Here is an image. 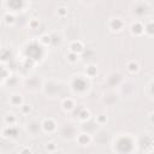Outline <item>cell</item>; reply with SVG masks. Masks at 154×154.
<instances>
[{"label":"cell","mask_w":154,"mask_h":154,"mask_svg":"<svg viewBox=\"0 0 154 154\" xmlns=\"http://www.w3.org/2000/svg\"><path fill=\"white\" fill-rule=\"evenodd\" d=\"M72 88H73V90H75L76 93H83L84 90H87L88 84H87L85 79L82 78V76H77V77L73 79Z\"/></svg>","instance_id":"1"},{"label":"cell","mask_w":154,"mask_h":154,"mask_svg":"<svg viewBox=\"0 0 154 154\" xmlns=\"http://www.w3.org/2000/svg\"><path fill=\"white\" fill-rule=\"evenodd\" d=\"M149 10V5L148 2H143V1H137L134 4V13L137 14L138 17L144 16Z\"/></svg>","instance_id":"2"},{"label":"cell","mask_w":154,"mask_h":154,"mask_svg":"<svg viewBox=\"0 0 154 154\" xmlns=\"http://www.w3.org/2000/svg\"><path fill=\"white\" fill-rule=\"evenodd\" d=\"M108 26L112 31H120L123 28H124V20L119 17H116V18H111L109 23H108Z\"/></svg>","instance_id":"3"},{"label":"cell","mask_w":154,"mask_h":154,"mask_svg":"<svg viewBox=\"0 0 154 154\" xmlns=\"http://www.w3.org/2000/svg\"><path fill=\"white\" fill-rule=\"evenodd\" d=\"M57 129V123L52 118H47L42 122V130L46 132H53Z\"/></svg>","instance_id":"4"},{"label":"cell","mask_w":154,"mask_h":154,"mask_svg":"<svg viewBox=\"0 0 154 154\" xmlns=\"http://www.w3.org/2000/svg\"><path fill=\"white\" fill-rule=\"evenodd\" d=\"M130 30H131V32L134 35L140 36V35H142L144 32V25L140 20H135V22H132V24L130 26Z\"/></svg>","instance_id":"5"},{"label":"cell","mask_w":154,"mask_h":154,"mask_svg":"<svg viewBox=\"0 0 154 154\" xmlns=\"http://www.w3.org/2000/svg\"><path fill=\"white\" fill-rule=\"evenodd\" d=\"M83 51H84V46H83V43L81 41L76 40V41L71 42V45H70V52L76 53V54L79 55L81 53H83Z\"/></svg>","instance_id":"6"},{"label":"cell","mask_w":154,"mask_h":154,"mask_svg":"<svg viewBox=\"0 0 154 154\" xmlns=\"http://www.w3.org/2000/svg\"><path fill=\"white\" fill-rule=\"evenodd\" d=\"M41 128H42V123H40L37 120H31L28 124V131L31 134H37Z\"/></svg>","instance_id":"7"},{"label":"cell","mask_w":154,"mask_h":154,"mask_svg":"<svg viewBox=\"0 0 154 154\" xmlns=\"http://www.w3.org/2000/svg\"><path fill=\"white\" fill-rule=\"evenodd\" d=\"M10 102H11V105H13V106H23L24 103H23V96L20 95V94H13V95H11V97H10Z\"/></svg>","instance_id":"8"},{"label":"cell","mask_w":154,"mask_h":154,"mask_svg":"<svg viewBox=\"0 0 154 154\" xmlns=\"http://www.w3.org/2000/svg\"><path fill=\"white\" fill-rule=\"evenodd\" d=\"M90 141H91V137H90L89 134H84V132H83V134H79V135L77 136V142H78L79 144H82V146L89 144Z\"/></svg>","instance_id":"9"},{"label":"cell","mask_w":154,"mask_h":154,"mask_svg":"<svg viewBox=\"0 0 154 154\" xmlns=\"http://www.w3.org/2000/svg\"><path fill=\"white\" fill-rule=\"evenodd\" d=\"M2 135L5 137H16L17 136V129L13 125H7V128L4 129Z\"/></svg>","instance_id":"10"},{"label":"cell","mask_w":154,"mask_h":154,"mask_svg":"<svg viewBox=\"0 0 154 154\" xmlns=\"http://www.w3.org/2000/svg\"><path fill=\"white\" fill-rule=\"evenodd\" d=\"M61 106H63V108H64L65 111H71V109H73V107H75V102H73L72 99L67 97V99H65V100L63 101Z\"/></svg>","instance_id":"11"},{"label":"cell","mask_w":154,"mask_h":154,"mask_svg":"<svg viewBox=\"0 0 154 154\" xmlns=\"http://www.w3.org/2000/svg\"><path fill=\"white\" fill-rule=\"evenodd\" d=\"M126 67H128V70H129L130 72H137V71L140 70V65H138V63L135 61V60L129 61L128 65H126Z\"/></svg>","instance_id":"12"},{"label":"cell","mask_w":154,"mask_h":154,"mask_svg":"<svg viewBox=\"0 0 154 154\" xmlns=\"http://www.w3.org/2000/svg\"><path fill=\"white\" fill-rule=\"evenodd\" d=\"M144 32L150 35V36H154V22H148L146 25H144Z\"/></svg>","instance_id":"13"},{"label":"cell","mask_w":154,"mask_h":154,"mask_svg":"<svg viewBox=\"0 0 154 154\" xmlns=\"http://www.w3.org/2000/svg\"><path fill=\"white\" fill-rule=\"evenodd\" d=\"M97 70H96V66L95 65H88L87 69H85V73L89 76V77H94L96 75Z\"/></svg>","instance_id":"14"},{"label":"cell","mask_w":154,"mask_h":154,"mask_svg":"<svg viewBox=\"0 0 154 154\" xmlns=\"http://www.w3.org/2000/svg\"><path fill=\"white\" fill-rule=\"evenodd\" d=\"M78 118L81 119V120H88L89 118H90V112L88 111V109H82L79 113H78Z\"/></svg>","instance_id":"15"},{"label":"cell","mask_w":154,"mask_h":154,"mask_svg":"<svg viewBox=\"0 0 154 154\" xmlns=\"http://www.w3.org/2000/svg\"><path fill=\"white\" fill-rule=\"evenodd\" d=\"M66 57H67V60H69L70 63H72V64L77 63V61H78V59H79V55H78V54H76V53H72V52H69Z\"/></svg>","instance_id":"16"},{"label":"cell","mask_w":154,"mask_h":154,"mask_svg":"<svg viewBox=\"0 0 154 154\" xmlns=\"http://www.w3.org/2000/svg\"><path fill=\"white\" fill-rule=\"evenodd\" d=\"M4 20H5V23L6 24H13L14 23V16L12 14V13H5V16H4Z\"/></svg>","instance_id":"17"},{"label":"cell","mask_w":154,"mask_h":154,"mask_svg":"<svg viewBox=\"0 0 154 154\" xmlns=\"http://www.w3.org/2000/svg\"><path fill=\"white\" fill-rule=\"evenodd\" d=\"M5 123L7 124V125H13L14 123H16V117L13 116V114H7V116H5Z\"/></svg>","instance_id":"18"},{"label":"cell","mask_w":154,"mask_h":154,"mask_svg":"<svg viewBox=\"0 0 154 154\" xmlns=\"http://www.w3.org/2000/svg\"><path fill=\"white\" fill-rule=\"evenodd\" d=\"M40 42L43 43V45H48V43H52V38H51V35H42L40 37Z\"/></svg>","instance_id":"19"},{"label":"cell","mask_w":154,"mask_h":154,"mask_svg":"<svg viewBox=\"0 0 154 154\" xmlns=\"http://www.w3.org/2000/svg\"><path fill=\"white\" fill-rule=\"evenodd\" d=\"M7 4H8V6H10L11 8H13V6H17V10H18V8H22V6L24 5L23 1H10V2H7Z\"/></svg>","instance_id":"20"},{"label":"cell","mask_w":154,"mask_h":154,"mask_svg":"<svg viewBox=\"0 0 154 154\" xmlns=\"http://www.w3.org/2000/svg\"><path fill=\"white\" fill-rule=\"evenodd\" d=\"M58 14H59L60 17H65V16L67 14V8H66V7H64V6L58 7Z\"/></svg>","instance_id":"21"},{"label":"cell","mask_w":154,"mask_h":154,"mask_svg":"<svg viewBox=\"0 0 154 154\" xmlns=\"http://www.w3.org/2000/svg\"><path fill=\"white\" fill-rule=\"evenodd\" d=\"M96 122H97L99 124H103V123L107 122V117H106L105 114H99V116L96 117Z\"/></svg>","instance_id":"22"},{"label":"cell","mask_w":154,"mask_h":154,"mask_svg":"<svg viewBox=\"0 0 154 154\" xmlns=\"http://www.w3.org/2000/svg\"><path fill=\"white\" fill-rule=\"evenodd\" d=\"M29 26H30L31 29H36V28L38 26V19H36V18H32V19L29 22Z\"/></svg>","instance_id":"23"},{"label":"cell","mask_w":154,"mask_h":154,"mask_svg":"<svg viewBox=\"0 0 154 154\" xmlns=\"http://www.w3.org/2000/svg\"><path fill=\"white\" fill-rule=\"evenodd\" d=\"M46 149L49 150V152H53V150L57 149V144H55L54 142H48V143L46 144Z\"/></svg>","instance_id":"24"},{"label":"cell","mask_w":154,"mask_h":154,"mask_svg":"<svg viewBox=\"0 0 154 154\" xmlns=\"http://www.w3.org/2000/svg\"><path fill=\"white\" fill-rule=\"evenodd\" d=\"M20 108H22V112H23V113H29L30 109H31V107H30L29 105H23Z\"/></svg>","instance_id":"25"},{"label":"cell","mask_w":154,"mask_h":154,"mask_svg":"<svg viewBox=\"0 0 154 154\" xmlns=\"http://www.w3.org/2000/svg\"><path fill=\"white\" fill-rule=\"evenodd\" d=\"M19 154H31V150L28 148V147H23L19 152Z\"/></svg>","instance_id":"26"},{"label":"cell","mask_w":154,"mask_h":154,"mask_svg":"<svg viewBox=\"0 0 154 154\" xmlns=\"http://www.w3.org/2000/svg\"><path fill=\"white\" fill-rule=\"evenodd\" d=\"M149 120H150L152 124H154V112L150 113V116H149Z\"/></svg>","instance_id":"27"},{"label":"cell","mask_w":154,"mask_h":154,"mask_svg":"<svg viewBox=\"0 0 154 154\" xmlns=\"http://www.w3.org/2000/svg\"><path fill=\"white\" fill-rule=\"evenodd\" d=\"M150 90H152V93L154 94V82L152 83V85H150Z\"/></svg>","instance_id":"28"}]
</instances>
